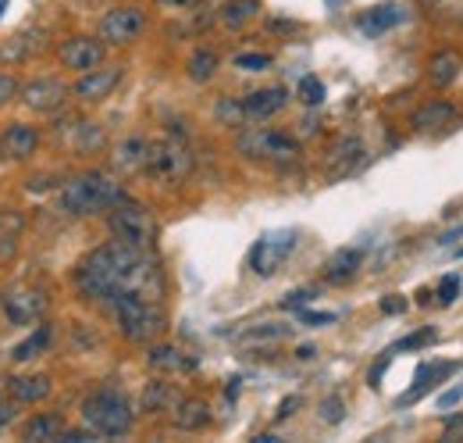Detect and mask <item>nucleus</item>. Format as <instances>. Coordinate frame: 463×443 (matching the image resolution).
Returning <instances> with one entry per match:
<instances>
[{"instance_id": "f257e3e1", "label": "nucleus", "mask_w": 463, "mask_h": 443, "mask_svg": "<svg viewBox=\"0 0 463 443\" xmlns=\"http://www.w3.org/2000/svg\"><path fill=\"white\" fill-rule=\"evenodd\" d=\"M75 286L86 301H97V304H107L122 294H136L147 301L164 297V276L154 261V251H139L122 240H111L89 251L75 265Z\"/></svg>"}, {"instance_id": "f03ea898", "label": "nucleus", "mask_w": 463, "mask_h": 443, "mask_svg": "<svg viewBox=\"0 0 463 443\" xmlns=\"http://www.w3.org/2000/svg\"><path fill=\"white\" fill-rule=\"evenodd\" d=\"M129 193L118 179L104 175V172H82L75 179H68L57 193V204L64 215L72 218H89V215H104L114 204H122Z\"/></svg>"}, {"instance_id": "7ed1b4c3", "label": "nucleus", "mask_w": 463, "mask_h": 443, "mask_svg": "<svg viewBox=\"0 0 463 443\" xmlns=\"http://www.w3.org/2000/svg\"><path fill=\"white\" fill-rule=\"evenodd\" d=\"M104 308L111 311L118 333L129 344H150L164 329V311L157 308V301H147V297H136V294H122V297L107 301Z\"/></svg>"}, {"instance_id": "20e7f679", "label": "nucleus", "mask_w": 463, "mask_h": 443, "mask_svg": "<svg viewBox=\"0 0 463 443\" xmlns=\"http://www.w3.org/2000/svg\"><path fill=\"white\" fill-rule=\"evenodd\" d=\"M132 401L122 394V390H111V387H104V390H97V394H89L86 401H82V422L97 433V437H125L129 430H132Z\"/></svg>"}, {"instance_id": "39448f33", "label": "nucleus", "mask_w": 463, "mask_h": 443, "mask_svg": "<svg viewBox=\"0 0 463 443\" xmlns=\"http://www.w3.org/2000/svg\"><path fill=\"white\" fill-rule=\"evenodd\" d=\"M107 229H111L114 240H122L129 247H139V251H154V243H157V222H154V215L143 204L129 200V197L107 211Z\"/></svg>"}, {"instance_id": "423d86ee", "label": "nucleus", "mask_w": 463, "mask_h": 443, "mask_svg": "<svg viewBox=\"0 0 463 443\" xmlns=\"http://www.w3.org/2000/svg\"><path fill=\"white\" fill-rule=\"evenodd\" d=\"M235 150L242 158L271 161V165H292L299 158V143L285 132H274V129H242L235 136Z\"/></svg>"}, {"instance_id": "0eeeda50", "label": "nucleus", "mask_w": 463, "mask_h": 443, "mask_svg": "<svg viewBox=\"0 0 463 443\" xmlns=\"http://www.w3.org/2000/svg\"><path fill=\"white\" fill-rule=\"evenodd\" d=\"M143 172L150 179H157V183H182L193 172V150L182 140L150 143V154H147V168Z\"/></svg>"}, {"instance_id": "6e6552de", "label": "nucleus", "mask_w": 463, "mask_h": 443, "mask_svg": "<svg viewBox=\"0 0 463 443\" xmlns=\"http://www.w3.org/2000/svg\"><path fill=\"white\" fill-rule=\"evenodd\" d=\"M296 229H271V233H264L253 247H249V268L257 272V276H274L282 265H285V258L296 251Z\"/></svg>"}, {"instance_id": "1a4fd4ad", "label": "nucleus", "mask_w": 463, "mask_h": 443, "mask_svg": "<svg viewBox=\"0 0 463 443\" xmlns=\"http://www.w3.org/2000/svg\"><path fill=\"white\" fill-rule=\"evenodd\" d=\"M50 301L43 290H32V286H11L0 294V311H4V322L7 326H32L46 315Z\"/></svg>"}, {"instance_id": "9d476101", "label": "nucleus", "mask_w": 463, "mask_h": 443, "mask_svg": "<svg viewBox=\"0 0 463 443\" xmlns=\"http://www.w3.org/2000/svg\"><path fill=\"white\" fill-rule=\"evenodd\" d=\"M143 29H147V14H143V7H132V4L114 7L100 18V39L111 43V47H125V43L139 39Z\"/></svg>"}, {"instance_id": "9b49d317", "label": "nucleus", "mask_w": 463, "mask_h": 443, "mask_svg": "<svg viewBox=\"0 0 463 443\" xmlns=\"http://www.w3.org/2000/svg\"><path fill=\"white\" fill-rule=\"evenodd\" d=\"M118 82H122V64H97V68L82 72V79L75 82L72 93L86 104H100L118 89Z\"/></svg>"}, {"instance_id": "f8f14e48", "label": "nucleus", "mask_w": 463, "mask_h": 443, "mask_svg": "<svg viewBox=\"0 0 463 443\" xmlns=\"http://www.w3.org/2000/svg\"><path fill=\"white\" fill-rule=\"evenodd\" d=\"M18 97L25 100V107H32V111H39V115H54V111H61V107H64V100H68V86H64L61 79L43 75V79L25 82Z\"/></svg>"}, {"instance_id": "ddd939ff", "label": "nucleus", "mask_w": 463, "mask_h": 443, "mask_svg": "<svg viewBox=\"0 0 463 443\" xmlns=\"http://www.w3.org/2000/svg\"><path fill=\"white\" fill-rule=\"evenodd\" d=\"M57 57L72 72H89V68L104 64V39H97V36H72V39L61 43Z\"/></svg>"}, {"instance_id": "4468645a", "label": "nucleus", "mask_w": 463, "mask_h": 443, "mask_svg": "<svg viewBox=\"0 0 463 443\" xmlns=\"http://www.w3.org/2000/svg\"><path fill=\"white\" fill-rule=\"evenodd\" d=\"M36 147H39V129L29 125V122H11L4 129V136H0V154L4 158H14V161L32 158Z\"/></svg>"}, {"instance_id": "2eb2a0df", "label": "nucleus", "mask_w": 463, "mask_h": 443, "mask_svg": "<svg viewBox=\"0 0 463 443\" xmlns=\"http://www.w3.org/2000/svg\"><path fill=\"white\" fill-rule=\"evenodd\" d=\"M147 365H150L154 372H161V376H182V372H193V369H197V358H193V354H186L182 347L157 344V347H150Z\"/></svg>"}, {"instance_id": "dca6fc26", "label": "nucleus", "mask_w": 463, "mask_h": 443, "mask_svg": "<svg viewBox=\"0 0 463 443\" xmlns=\"http://www.w3.org/2000/svg\"><path fill=\"white\" fill-rule=\"evenodd\" d=\"M360 161H364V143L357 136H342V140L332 143V150L324 158V172L328 175H349Z\"/></svg>"}, {"instance_id": "f3484780", "label": "nucleus", "mask_w": 463, "mask_h": 443, "mask_svg": "<svg viewBox=\"0 0 463 443\" xmlns=\"http://www.w3.org/2000/svg\"><path fill=\"white\" fill-rule=\"evenodd\" d=\"M242 104H246V115H249L253 122H264V118H274V115L289 104V93H285L282 86H267V89H253Z\"/></svg>"}, {"instance_id": "a211bd4d", "label": "nucleus", "mask_w": 463, "mask_h": 443, "mask_svg": "<svg viewBox=\"0 0 463 443\" xmlns=\"http://www.w3.org/2000/svg\"><path fill=\"white\" fill-rule=\"evenodd\" d=\"M147 154H150V143H147L143 136H129V140H122V143L114 147L111 165H114L122 175H136V172L147 168Z\"/></svg>"}, {"instance_id": "6ab92c4d", "label": "nucleus", "mask_w": 463, "mask_h": 443, "mask_svg": "<svg viewBox=\"0 0 463 443\" xmlns=\"http://www.w3.org/2000/svg\"><path fill=\"white\" fill-rule=\"evenodd\" d=\"M172 422H175L182 433H200V430L211 426V408H207V401H200V397H179Z\"/></svg>"}, {"instance_id": "aec40b11", "label": "nucleus", "mask_w": 463, "mask_h": 443, "mask_svg": "<svg viewBox=\"0 0 463 443\" xmlns=\"http://www.w3.org/2000/svg\"><path fill=\"white\" fill-rule=\"evenodd\" d=\"M400 21H403V7L400 4H378V7H371V11H364L357 18V25H360L364 36H385Z\"/></svg>"}, {"instance_id": "412c9836", "label": "nucleus", "mask_w": 463, "mask_h": 443, "mask_svg": "<svg viewBox=\"0 0 463 443\" xmlns=\"http://www.w3.org/2000/svg\"><path fill=\"white\" fill-rule=\"evenodd\" d=\"M360 268H364V251L360 247H339L324 265V279L328 283H349Z\"/></svg>"}, {"instance_id": "4be33fe9", "label": "nucleus", "mask_w": 463, "mask_h": 443, "mask_svg": "<svg viewBox=\"0 0 463 443\" xmlns=\"http://www.w3.org/2000/svg\"><path fill=\"white\" fill-rule=\"evenodd\" d=\"M50 379L46 376H11L7 379V394H11V401H18V405H39V401H46L50 397Z\"/></svg>"}, {"instance_id": "5701e85b", "label": "nucleus", "mask_w": 463, "mask_h": 443, "mask_svg": "<svg viewBox=\"0 0 463 443\" xmlns=\"http://www.w3.org/2000/svg\"><path fill=\"white\" fill-rule=\"evenodd\" d=\"M61 433H64V419L54 415V412H39V415H32L21 426V440H32V443H57Z\"/></svg>"}, {"instance_id": "b1692460", "label": "nucleus", "mask_w": 463, "mask_h": 443, "mask_svg": "<svg viewBox=\"0 0 463 443\" xmlns=\"http://www.w3.org/2000/svg\"><path fill=\"white\" fill-rule=\"evenodd\" d=\"M61 136L68 140V147L75 150V154H93V150H100L104 147V129L97 125V122H72V129H61Z\"/></svg>"}, {"instance_id": "393cba45", "label": "nucleus", "mask_w": 463, "mask_h": 443, "mask_svg": "<svg viewBox=\"0 0 463 443\" xmlns=\"http://www.w3.org/2000/svg\"><path fill=\"white\" fill-rule=\"evenodd\" d=\"M453 118H457V107H453L450 100H432V104H425V107L414 115V125H417L421 132H439V129H446Z\"/></svg>"}, {"instance_id": "a878e982", "label": "nucleus", "mask_w": 463, "mask_h": 443, "mask_svg": "<svg viewBox=\"0 0 463 443\" xmlns=\"http://www.w3.org/2000/svg\"><path fill=\"white\" fill-rule=\"evenodd\" d=\"M450 372H457V362H428V365H421L417 376H414L410 394H403V405H410V401H417L421 394H428V390L435 387V379H442V376H450Z\"/></svg>"}, {"instance_id": "bb28decb", "label": "nucleus", "mask_w": 463, "mask_h": 443, "mask_svg": "<svg viewBox=\"0 0 463 443\" xmlns=\"http://www.w3.org/2000/svg\"><path fill=\"white\" fill-rule=\"evenodd\" d=\"M289 337H292V326H285V322H260V326H249L239 337V344L242 347H267V344H282Z\"/></svg>"}, {"instance_id": "cd10ccee", "label": "nucleus", "mask_w": 463, "mask_h": 443, "mask_svg": "<svg viewBox=\"0 0 463 443\" xmlns=\"http://www.w3.org/2000/svg\"><path fill=\"white\" fill-rule=\"evenodd\" d=\"M21 229H25L21 211H0V265L14 258L18 240H21Z\"/></svg>"}, {"instance_id": "c85d7f7f", "label": "nucleus", "mask_w": 463, "mask_h": 443, "mask_svg": "<svg viewBox=\"0 0 463 443\" xmlns=\"http://www.w3.org/2000/svg\"><path fill=\"white\" fill-rule=\"evenodd\" d=\"M175 390L164 383V379H154V383H147V390H143V397H139V408L147 412V415H161V412H168V408H175Z\"/></svg>"}, {"instance_id": "c756f323", "label": "nucleus", "mask_w": 463, "mask_h": 443, "mask_svg": "<svg viewBox=\"0 0 463 443\" xmlns=\"http://www.w3.org/2000/svg\"><path fill=\"white\" fill-rule=\"evenodd\" d=\"M457 75H460V57H457V50H439V54L428 61V79H432L439 89H446Z\"/></svg>"}, {"instance_id": "7c9ffc66", "label": "nucleus", "mask_w": 463, "mask_h": 443, "mask_svg": "<svg viewBox=\"0 0 463 443\" xmlns=\"http://www.w3.org/2000/svg\"><path fill=\"white\" fill-rule=\"evenodd\" d=\"M218 54L211 50V47H200V50H193V57H189V79L193 82H211L215 79V72H218Z\"/></svg>"}, {"instance_id": "2f4dec72", "label": "nucleus", "mask_w": 463, "mask_h": 443, "mask_svg": "<svg viewBox=\"0 0 463 443\" xmlns=\"http://www.w3.org/2000/svg\"><path fill=\"white\" fill-rule=\"evenodd\" d=\"M46 344H50V326H46V322H39V329H32V337H29V340H21V344L14 347V354H11V358H14V362H32Z\"/></svg>"}, {"instance_id": "473e14b6", "label": "nucleus", "mask_w": 463, "mask_h": 443, "mask_svg": "<svg viewBox=\"0 0 463 443\" xmlns=\"http://www.w3.org/2000/svg\"><path fill=\"white\" fill-rule=\"evenodd\" d=\"M215 115H218V122H222V125H229V129H239V125H246V122H249L246 104H242L239 97H222V100H218V107H215Z\"/></svg>"}, {"instance_id": "72a5a7b5", "label": "nucleus", "mask_w": 463, "mask_h": 443, "mask_svg": "<svg viewBox=\"0 0 463 443\" xmlns=\"http://www.w3.org/2000/svg\"><path fill=\"white\" fill-rule=\"evenodd\" d=\"M257 11H260V4H257V0H232V4L222 7V21H225L229 29H239V25H246Z\"/></svg>"}, {"instance_id": "f704fd0d", "label": "nucleus", "mask_w": 463, "mask_h": 443, "mask_svg": "<svg viewBox=\"0 0 463 443\" xmlns=\"http://www.w3.org/2000/svg\"><path fill=\"white\" fill-rule=\"evenodd\" d=\"M296 93H299V100H303V104H310V107L324 104V82H321L317 75H303Z\"/></svg>"}, {"instance_id": "c9c22d12", "label": "nucleus", "mask_w": 463, "mask_h": 443, "mask_svg": "<svg viewBox=\"0 0 463 443\" xmlns=\"http://www.w3.org/2000/svg\"><path fill=\"white\" fill-rule=\"evenodd\" d=\"M428 344H435V329H425V333H410V337H403L400 344H392L389 351H392V354H400V351H417V347H428Z\"/></svg>"}, {"instance_id": "e433bc0d", "label": "nucleus", "mask_w": 463, "mask_h": 443, "mask_svg": "<svg viewBox=\"0 0 463 443\" xmlns=\"http://www.w3.org/2000/svg\"><path fill=\"white\" fill-rule=\"evenodd\" d=\"M235 68H242V72H264V68H271V57L267 54H235Z\"/></svg>"}, {"instance_id": "4c0bfd02", "label": "nucleus", "mask_w": 463, "mask_h": 443, "mask_svg": "<svg viewBox=\"0 0 463 443\" xmlns=\"http://www.w3.org/2000/svg\"><path fill=\"white\" fill-rule=\"evenodd\" d=\"M321 419H324L328 426H339V422L346 419V405H342L339 397H328V401H321Z\"/></svg>"}, {"instance_id": "58836bf2", "label": "nucleus", "mask_w": 463, "mask_h": 443, "mask_svg": "<svg viewBox=\"0 0 463 443\" xmlns=\"http://www.w3.org/2000/svg\"><path fill=\"white\" fill-rule=\"evenodd\" d=\"M457 297H460V276H446V279L439 283V304L450 308Z\"/></svg>"}, {"instance_id": "ea45409f", "label": "nucleus", "mask_w": 463, "mask_h": 443, "mask_svg": "<svg viewBox=\"0 0 463 443\" xmlns=\"http://www.w3.org/2000/svg\"><path fill=\"white\" fill-rule=\"evenodd\" d=\"M18 93H21V82H18L14 75H4V72H0V107L11 104Z\"/></svg>"}, {"instance_id": "a19ab883", "label": "nucleus", "mask_w": 463, "mask_h": 443, "mask_svg": "<svg viewBox=\"0 0 463 443\" xmlns=\"http://www.w3.org/2000/svg\"><path fill=\"white\" fill-rule=\"evenodd\" d=\"M299 322L303 326H332L335 311H307V308H299Z\"/></svg>"}, {"instance_id": "79ce46f5", "label": "nucleus", "mask_w": 463, "mask_h": 443, "mask_svg": "<svg viewBox=\"0 0 463 443\" xmlns=\"http://www.w3.org/2000/svg\"><path fill=\"white\" fill-rule=\"evenodd\" d=\"M89 440H97V433L86 426V430H68L64 426V433H61V440L57 443H89Z\"/></svg>"}, {"instance_id": "37998d69", "label": "nucleus", "mask_w": 463, "mask_h": 443, "mask_svg": "<svg viewBox=\"0 0 463 443\" xmlns=\"http://www.w3.org/2000/svg\"><path fill=\"white\" fill-rule=\"evenodd\" d=\"M310 297H314V290H296V294H289L282 304H285V308H303Z\"/></svg>"}, {"instance_id": "c03bdc74", "label": "nucleus", "mask_w": 463, "mask_h": 443, "mask_svg": "<svg viewBox=\"0 0 463 443\" xmlns=\"http://www.w3.org/2000/svg\"><path fill=\"white\" fill-rule=\"evenodd\" d=\"M382 311H385V315H403V311H407V301H400V297H382Z\"/></svg>"}, {"instance_id": "a18cd8bd", "label": "nucleus", "mask_w": 463, "mask_h": 443, "mask_svg": "<svg viewBox=\"0 0 463 443\" xmlns=\"http://www.w3.org/2000/svg\"><path fill=\"white\" fill-rule=\"evenodd\" d=\"M161 7H172V11H193V7H200L204 0H157Z\"/></svg>"}, {"instance_id": "49530a36", "label": "nucleus", "mask_w": 463, "mask_h": 443, "mask_svg": "<svg viewBox=\"0 0 463 443\" xmlns=\"http://www.w3.org/2000/svg\"><path fill=\"white\" fill-rule=\"evenodd\" d=\"M11 419H14V412H11V394H7V397L0 394V430L11 426Z\"/></svg>"}, {"instance_id": "de8ad7c7", "label": "nucleus", "mask_w": 463, "mask_h": 443, "mask_svg": "<svg viewBox=\"0 0 463 443\" xmlns=\"http://www.w3.org/2000/svg\"><path fill=\"white\" fill-rule=\"evenodd\" d=\"M292 408H299V397H285V401H282V408L274 412V419H278V422H282V419H289V415H292Z\"/></svg>"}, {"instance_id": "09e8293b", "label": "nucleus", "mask_w": 463, "mask_h": 443, "mask_svg": "<svg viewBox=\"0 0 463 443\" xmlns=\"http://www.w3.org/2000/svg\"><path fill=\"white\" fill-rule=\"evenodd\" d=\"M460 397H463V387H457V390H450V394H442V397H439V408H453Z\"/></svg>"}, {"instance_id": "8fccbe9b", "label": "nucleus", "mask_w": 463, "mask_h": 443, "mask_svg": "<svg viewBox=\"0 0 463 443\" xmlns=\"http://www.w3.org/2000/svg\"><path fill=\"white\" fill-rule=\"evenodd\" d=\"M460 240H463V226H457V229H450V233H442V236H439V243H442V247L460 243Z\"/></svg>"}, {"instance_id": "3c124183", "label": "nucleus", "mask_w": 463, "mask_h": 443, "mask_svg": "<svg viewBox=\"0 0 463 443\" xmlns=\"http://www.w3.org/2000/svg\"><path fill=\"white\" fill-rule=\"evenodd\" d=\"M253 443H278V437H271V433H260V437H257Z\"/></svg>"}, {"instance_id": "603ef678", "label": "nucleus", "mask_w": 463, "mask_h": 443, "mask_svg": "<svg viewBox=\"0 0 463 443\" xmlns=\"http://www.w3.org/2000/svg\"><path fill=\"white\" fill-rule=\"evenodd\" d=\"M4 7H7V0H0V14H4Z\"/></svg>"}]
</instances>
